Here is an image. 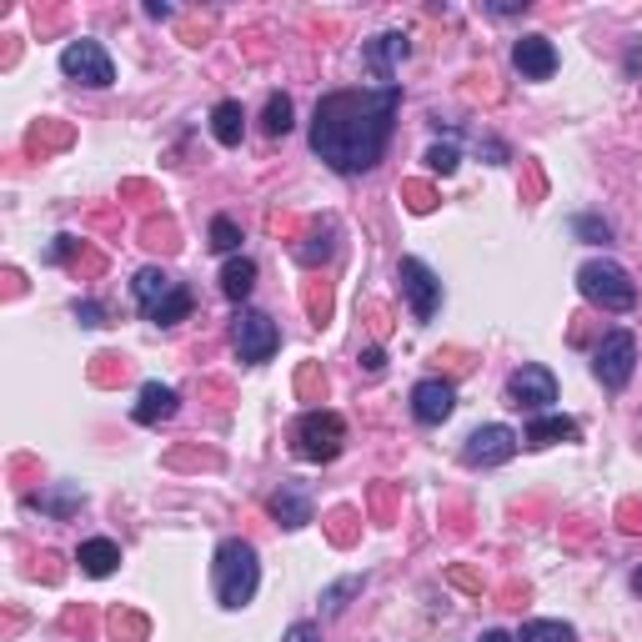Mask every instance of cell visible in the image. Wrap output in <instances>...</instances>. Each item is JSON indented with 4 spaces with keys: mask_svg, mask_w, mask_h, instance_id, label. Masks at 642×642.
<instances>
[{
    "mask_svg": "<svg viewBox=\"0 0 642 642\" xmlns=\"http://www.w3.org/2000/svg\"><path fill=\"white\" fill-rule=\"evenodd\" d=\"M452 412H457V387H452V382L427 377V382L412 387V417H417L421 427H442Z\"/></svg>",
    "mask_w": 642,
    "mask_h": 642,
    "instance_id": "cell-12",
    "label": "cell"
},
{
    "mask_svg": "<svg viewBox=\"0 0 642 642\" xmlns=\"http://www.w3.org/2000/svg\"><path fill=\"white\" fill-rule=\"evenodd\" d=\"M457 146H432V151H427V166H432V171L437 176H452V171H457Z\"/></svg>",
    "mask_w": 642,
    "mask_h": 642,
    "instance_id": "cell-27",
    "label": "cell"
},
{
    "mask_svg": "<svg viewBox=\"0 0 642 642\" xmlns=\"http://www.w3.org/2000/svg\"><path fill=\"white\" fill-rule=\"evenodd\" d=\"M396 282H402V297H407L412 317H417V321H432L437 317V307H442V282H437V272L427 266V261L402 257Z\"/></svg>",
    "mask_w": 642,
    "mask_h": 642,
    "instance_id": "cell-10",
    "label": "cell"
},
{
    "mask_svg": "<svg viewBox=\"0 0 642 642\" xmlns=\"http://www.w3.org/2000/svg\"><path fill=\"white\" fill-rule=\"evenodd\" d=\"M266 512H272V518L282 522L286 532L307 527V522L317 518V507H311V492H307V487H297V482H282V487L272 492V502H266Z\"/></svg>",
    "mask_w": 642,
    "mask_h": 642,
    "instance_id": "cell-15",
    "label": "cell"
},
{
    "mask_svg": "<svg viewBox=\"0 0 642 642\" xmlns=\"http://www.w3.org/2000/svg\"><path fill=\"white\" fill-rule=\"evenodd\" d=\"M572 231H578L582 241H593V247H607V241H613V226H607L603 216H572Z\"/></svg>",
    "mask_w": 642,
    "mask_h": 642,
    "instance_id": "cell-26",
    "label": "cell"
},
{
    "mask_svg": "<svg viewBox=\"0 0 642 642\" xmlns=\"http://www.w3.org/2000/svg\"><path fill=\"white\" fill-rule=\"evenodd\" d=\"M632 593H638V597H642V568H638V572H632Z\"/></svg>",
    "mask_w": 642,
    "mask_h": 642,
    "instance_id": "cell-32",
    "label": "cell"
},
{
    "mask_svg": "<svg viewBox=\"0 0 642 642\" xmlns=\"http://www.w3.org/2000/svg\"><path fill=\"white\" fill-rule=\"evenodd\" d=\"M241 131H247V111H241V100H222V106L211 111V136L222 141V146H241Z\"/></svg>",
    "mask_w": 642,
    "mask_h": 642,
    "instance_id": "cell-20",
    "label": "cell"
},
{
    "mask_svg": "<svg viewBox=\"0 0 642 642\" xmlns=\"http://www.w3.org/2000/svg\"><path fill=\"white\" fill-rule=\"evenodd\" d=\"M75 562H81L86 578H111L116 562H121V547H116L111 537H86V543L75 547Z\"/></svg>",
    "mask_w": 642,
    "mask_h": 642,
    "instance_id": "cell-18",
    "label": "cell"
},
{
    "mask_svg": "<svg viewBox=\"0 0 642 642\" xmlns=\"http://www.w3.org/2000/svg\"><path fill=\"white\" fill-rule=\"evenodd\" d=\"M482 642H512V638H507V632H497V628H492V632H482Z\"/></svg>",
    "mask_w": 642,
    "mask_h": 642,
    "instance_id": "cell-31",
    "label": "cell"
},
{
    "mask_svg": "<svg viewBox=\"0 0 642 642\" xmlns=\"http://www.w3.org/2000/svg\"><path fill=\"white\" fill-rule=\"evenodd\" d=\"M231 346H236V357H241V361L261 367V361H272V357H276V346H282V326H276L266 311L241 307V311L231 317Z\"/></svg>",
    "mask_w": 642,
    "mask_h": 642,
    "instance_id": "cell-5",
    "label": "cell"
},
{
    "mask_svg": "<svg viewBox=\"0 0 642 642\" xmlns=\"http://www.w3.org/2000/svg\"><path fill=\"white\" fill-rule=\"evenodd\" d=\"M261 126H266V136H286V131H292V96H282V91H276L272 100H266V116H261Z\"/></svg>",
    "mask_w": 642,
    "mask_h": 642,
    "instance_id": "cell-24",
    "label": "cell"
},
{
    "mask_svg": "<svg viewBox=\"0 0 642 642\" xmlns=\"http://www.w3.org/2000/svg\"><path fill=\"white\" fill-rule=\"evenodd\" d=\"M131 297H136V307L146 311V321H156V326H176V321L191 317V292H186V282H176V276L160 272V266L136 272Z\"/></svg>",
    "mask_w": 642,
    "mask_h": 642,
    "instance_id": "cell-3",
    "label": "cell"
},
{
    "mask_svg": "<svg viewBox=\"0 0 642 642\" xmlns=\"http://www.w3.org/2000/svg\"><path fill=\"white\" fill-rule=\"evenodd\" d=\"M361 587H367V572H352V578H342L336 587H326V593H321V613H326V618H336V613L346 607V597H357Z\"/></svg>",
    "mask_w": 642,
    "mask_h": 642,
    "instance_id": "cell-23",
    "label": "cell"
},
{
    "mask_svg": "<svg viewBox=\"0 0 642 642\" xmlns=\"http://www.w3.org/2000/svg\"><path fill=\"white\" fill-rule=\"evenodd\" d=\"M81 502H86V492H81V487H56V492H36V497H31V507L56 512V518H71Z\"/></svg>",
    "mask_w": 642,
    "mask_h": 642,
    "instance_id": "cell-22",
    "label": "cell"
},
{
    "mask_svg": "<svg viewBox=\"0 0 642 642\" xmlns=\"http://www.w3.org/2000/svg\"><path fill=\"white\" fill-rule=\"evenodd\" d=\"M396 106H402V86L326 91L311 116V151L342 176L371 171L392 146Z\"/></svg>",
    "mask_w": 642,
    "mask_h": 642,
    "instance_id": "cell-1",
    "label": "cell"
},
{
    "mask_svg": "<svg viewBox=\"0 0 642 642\" xmlns=\"http://www.w3.org/2000/svg\"><path fill=\"white\" fill-rule=\"evenodd\" d=\"M638 371V336L632 332H607L593 352V377L607 387V392H622Z\"/></svg>",
    "mask_w": 642,
    "mask_h": 642,
    "instance_id": "cell-6",
    "label": "cell"
},
{
    "mask_svg": "<svg viewBox=\"0 0 642 642\" xmlns=\"http://www.w3.org/2000/svg\"><path fill=\"white\" fill-rule=\"evenodd\" d=\"M251 286H257V261H251V257H231V261H226V266H222V297L241 307V301L251 297Z\"/></svg>",
    "mask_w": 642,
    "mask_h": 642,
    "instance_id": "cell-19",
    "label": "cell"
},
{
    "mask_svg": "<svg viewBox=\"0 0 642 642\" xmlns=\"http://www.w3.org/2000/svg\"><path fill=\"white\" fill-rule=\"evenodd\" d=\"M578 421L572 417H557V412H543V417L527 421V432H522V442L527 447H552V442H578Z\"/></svg>",
    "mask_w": 642,
    "mask_h": 642,
    "instance_id": "cell-17",
    "label": "cell"
},
{
    "mask_svg": "<svg viewBox=\"0 0 642 642\" xmlns=\"http://www.w3.org/2000/svg\"><path fill=\"white\" fill-rule=\"evenodd\" d=\"M211 251H222V257H236L241 251V226L231 216H216L211 222Z\"/></svg>",
    "mask_w": 642,
    "mask_h": 642,
    "instance_id": "cell-25",
    "label": "cell"
},
{
    "mask_svg": "<svg viewBox=\"0 0 642 642\" xmlns=\"http://www.w3.org/2000/svg\"><path fill=\"white\" fill-rule=\"evenodd\" d=\"M211 587H216V603L241 613V607L257 597L261 587V557L247 537H226L216 547V562H211Z\"/></svg>",
    "mask_w": 642,
    "mask_h": 642,
    "instance_id": "cell-2",
    "label": "cell"
},
{
    "mask_svg": "<svg viewBox=\"0 0 642 642\" xmlns=\"http://www.w3.org/2000/svg\"><path fill=\"white\" fill-rule=\"evenodd\" d=\"M282 642H321V628H317V622H292Z\"/></svg>",
    "mask_w": 642,
    "mask_h": 642,
    "instance_id": "cell-29",
    "label": "cell"
},
{
    "mask_svg": "<svg viewBox=\"0 0 642 642\" xmlns=\"http://www.w3.org/2000/svg\"><path fill=\"white\" fill-rule=\"evenodd\" d=\"M346 442V421L336 412H301L297 417V452L307 462H332Z\"/></svg>",
    "mask_w": 642,
    "mask_h": 642,
    "instance_id": "cell-8",
    "label": "cell"
},
{
    "mask_svg": "<svg viewBox=\"0 0 642 642\" xmlns=\"http://www.w3.org/2000/svg\"><path fill=\"white\" fill-rule=\"evenodd\" d=\"M578 292L593 301V307H603V311H632V307H638V282H632V276L622 272L613 257L582 261V266H578Z\"/></svg>",
    "mask_w": 642,
    "mask_h": 642,
    "instance_id": "cell-4",
    "label": "cell"
},
{
    "mask_svg": "<svg viewBox=\"0 0 642 642\" xmlns=\"http://www.w3.org/2000/svg\"><path fill=\"white\" fill-rule=\"evenodd\" d=\"M552 402H557V377L543 367V361H522V367L507 377V407L543 417Z\"/></svg>",
    "mask_w": 642,
    "mask_h": 642,
    "instance_id": "cell-7",
    "label": "cell"
},
{
    "mask_svg": "<svg viewBox=\"0 0 642 642\" xmlns=\"http://www.w3.org/2000/svg\"><path fill=\"white\" fill-rule=\"evenodd\" d=\"M518 442H522V437L512 432V427H502V421H487V427H477V432L467 437V447H462V462H467V467H502V462L518 457Z\"/></svg>",
    "mask_w": 642,
    "mask_h": 642,
    "instance_id": "cell-11",
    "label": "cell"
},
{
    "mask_svg": "<svg viewBox=\"0 0 642 642\" xmlns=\"http://www.w3.org/2000/svg\"><path fill=\"white\" fill-rule=\"evenodd\" d=\"M407 50H412V40L402 31H387V36L367 40V71L377 75V86H396L392 75H396V66L407 61Z\"/></svg>",
    "mask_w": 642,
    "mask_h": 642,
    "instance_id": "cell-14",
    "label": "cell"
},
{
    "mask_svg": "<svg viewBox=\"0 0 642 642\" xmlns=\"http://www.w3.org/2000/svg\"><path fill=\"white\" fill-rule=\"evenodd\" d=\"M61 71L71 75L75 86H91V91H106L116 81V66L100 40H71V46L61 50Z\"/></svg>",
    "mask_w": 642,
    "mask_h": 642,
    "instance_id": "cell-9",
    "label": "cell"
},
{
    "mask_svg": "<svg viewBox=\"0 0 642 642\" xmlns=\"http://www.w3.org/2000/svg\"><path fill=\"white\" fill-rule=\"evenodd\" d=\"M522 642H578V628L557 618H532L522 622Z\"/></svg>",
    "mask_w": 642,
    "mask_h": 642,
    "instance_id": "cell-21",
    "label": "cell"
},
{
    "mask_svg": "<svg viewBox=\"0 0 642 642\" xmlns=\"http://www.w3.org/2000/svg\"><path fill=\"white\" fill-rule=\"evenodd\" d=\"M75 317H81V326H106V321H100V317H106V311H100V301H75Z\"/></svg>",
    "mask_w": 642,
    "mask_h": 642,
    "instance_id": "cell-28",
    "label": "cell"
},
{
    "mask_svg": "<svg viewBox=\"0 0 642 642\" xmlns=\"http://www.w3.org/2000/svg\"><path fill=\"white\" fill-rule=\"evenodd\" d=\"M512 66H518L522 81H552L557 46L547 36H522V40H512Z\"/></svg>",
    "mask_w": 642,
    "mask_h": 642,
    "instance_id": "cell-13",
    "label": "cell"
},
{
    "mask_svg": "<svg viewBox=\"0 0 642 642\" xmlns=\"http://www.w3.org/2000/svg\"><path fill=\"white\" fill-rule=\"evenodd\" d=\"M176 412H181V396H176V387L166 382H146L136 396V407H131V417L141 421V427H160V421H171Z\"/></svg>",
    "mask_w": 642,
    "mask_h": 642,
    "instance_id": "cell-16",
    "label": "cell"
},
{
    "mask_svg": "<svg viewBox=\"0 0 642 642\" xmlns=\"http://www.w3.org/2000/svg\"><path fill=\"white\" fill-rule=\"evenodd\" d=\"M487 11H492V15H512V11H522V5H518V0H497V5H487Z\"/></svg>",
    "mask_w": 642,
    "mask_h": 642,
    "instance_id": "cell-30",
    "label": "cell"
}]
</instances>
